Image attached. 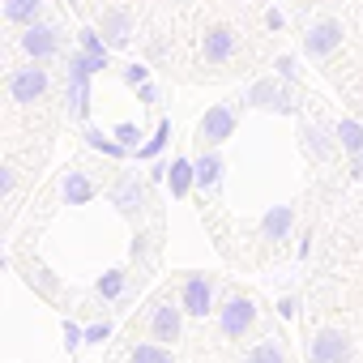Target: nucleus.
<instances>
[{
	"mask_svg": "<svg viewBox=\"0 0 363 363\" xmlns=\"http://www.w3.org/2000/svg\"><path fill=\"white\" fill-rule=\"evenodd\" d=\"M252 320H257V308H252V299L248 295H231L223 308H218V329H223V337H244L248 329H252Z\"/></svg>",
	"mask_w": 363,
	"mask_h": 363,
	"instance_id": "nucleus-1",
	"label": "nucleus"
},
{
	"mask_svg": "<svg viewBox=\"0 0 363 363\" xmlns=\"http://www.w3.org/2000/svg\"><path fill=\"white\" fill-rule=\"evenodd\" d=\"M210 299H214V286H210V278H206V274H189V278H184V291H179V303H184V312L206 320V312H210Z\"/></svg>",
	"mask_w": 363,
	"mask_h": 363,
	"instance_id": "nucleus-2",
	"label": "nucleus"
},
{
	"mask_svg": "<svg viewBox=\"0 0 363 363\" xmlns=\"http://www.w3.org/2000/svg\"><path fill=\"white\" fill-rule=\"evenodd\" d=\"M179 329H184V303L162 299L154 308V342H179Z\"/></svg>",
	"mask_w": 363,
	"mask_h": 363,
	"instance_id": "nucleus-3",
	"label": "nucleus"
},
{
	"mask_svg": "<svg viewBox=\"0 0 363 363\" xmlns=\"http://www.w3.org/2000/svg\"><path fill=\"white\" fill-rule=\"evenodd\" d=\"M350 359V337L337 329H320L312 342V363H346Z\"/></svg>",
	"mask_w": 363,
	"mask_h": 363,
	"instance_id": "nucleus-4",
	"label": "nucleus"
},
{
	"mask_svg": "<svg viewBox=\"0 0 363 363\" xmlns=\"http://www.w3.org/2000/svg\"><path fill=\"white\" fill-rule=\"evenodd\" d=\"M90 197H94V179H86L82 171H69L65 175V201L69 206H86Z\"/></svg>",
	"mask_w": 363,
	"mask_h": 363,
	"instance_id": "nucleus-5",
	"label": "nucleus"
},
{
	"mask_svg": "<svg viewBox=\"0 0 363 363\" xmlns=\"http://www.w3.org/2000/svg\"><path fill=\"white\" fill-rule=\"evenodd\" d=\"M244 363H286V354H282L278 337H265V342H257V346L248 350V359H244Z\"/></svg>",
	"mask_w": 363,
	"mask_h": 363,
	"instance_id": "nucleus-6",
	"label": "nucleus"
},
{
	"mask_svg": "<svg viewBox=\"0 0 363 363\" xmlns=\"http://www.w3.org/2000/svg\"><path fill=\"white\" fill-rule=\"evenodd\" d=\"M133 363H175V359H171V350L162 342H137L133 346Z\"/></svg>",
	"mask_w": 363,
	"mask_h": 363,
	"instance_id": "nucleus-7",
	"label": "nucleus"
},
{
	"mask_svg": "<svg viewBox=\"0 0 363 363\" xmlns=\"http://www.w3.org/2000/svg\"><path fill=\"white\" fill-rule=\"evenodd\" d=\"M124 286H128L124 269H107V274L99 278V295H103V299H120V295H124Z\"/></svg>",
	"mask_w": 363,
	"mask_h": 363,
	"instance_id": "nucleus-8",
	"label": "nucleus"
},
{
	"mask_svg": "<svg viewBox=\"0 0 363 363\" xmlns=\"http://www.w3.org/2000/svg\"><path fill=\"white\" fill-rule=\"evenodd\" d=\"M286 227H291V210H286V206H278V210L265 214V235H269V240H282Z\"/></svg>",
	"mask_w": 363,
	"mask_h": 363,
	"instance_id": "nucleus-9",
	"label": "nucleus"
},
{
	"mask_svg": "<svg viewBox=\"0 0 363 363\" xmlns=\"http://www.w3.org/2000/svg\"><path fill=\"white\" fill-rule=\"evenodd\" d=\"M189 179H193V167H189V162H175V167H171V189H175V193H184Z\"/></svg>",
	"mask_w": 363,
	"mask_h": 363,
	"instance_id": "nucleus-10",
	"label": "nucleus"
},
{
	"mask_svg": "<svg viewBox=\"0 0 363 363\" xmlns=\"http://www.w3.org/2000/svg\"><path fill=\"white\" fill-rule=\"evenodd\" d=\"M82 337H86V333H82L77 325H65V346H69V350H77V346H82Z\"/></svg>",
	"mask_w": 363,
	"mask_h": 363,
	"instance_id": "nucleus-11",
	"label": "nucleus"
},
{
	"mask_svg": "<svg viewBox=\"0 0 363 363\" xmlns=\"http://www.w3.org/2000/svg\"><path fill=\"white\" fill-rule=\"evenodd\" d=\"M107 333H111L107 320H103V325H90V329H86V342H107Z\"/></svg>",
	"mask_w": 363,
	"mask_h": 363,
	"instance_id": "nucleus-12",
	"label": "nucleus"
}]
</instances>
